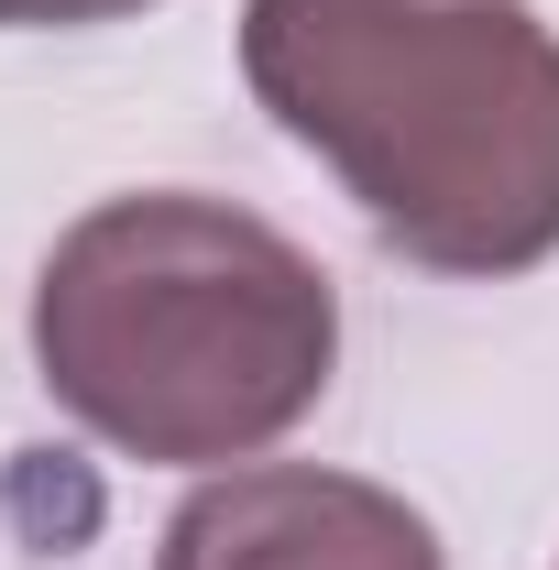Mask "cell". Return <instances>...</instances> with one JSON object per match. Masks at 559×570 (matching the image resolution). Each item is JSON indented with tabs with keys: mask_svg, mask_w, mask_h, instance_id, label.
<instances>
[{
	"mask_svg": "<svg viewBox=\"0 0 559 570\" xmlns=\"http://www.w3.org/2000/svg\"><path fill=\"white\" fill-rule=\"evenodd\" d=\"M154 570H450L428 515L362 472L253 461L176 504Z\"/></svg>",
	"mask_w": 559,
	"mask_h": 570,
	"instance_id": "3",
	"label": "cell"
},
{
	"mask_svg": "<svg viewBox=\"0 0 559 570\" xmlns=\"http://www.w3.org/2000/svg\"><path fill=\"white\" fill-rule=\"evenodd\" d=\"M45 395L133 461H253L330 395L341 296L231 198H99L33 275Z\"/></svg>",
	"mask_w": 559,
	"mask_h": 570,
	"instance_id": "2",
	"label": "cell"
},
{
	"mask_svg": "<svg viewBox=\"0 0 559 570\" xmlns=\"http://www.w3.org/2000/svg\"><path fill=\"white\" fill-rule=\"evenodd\" d=\"M242 77L428 275L559 253V33L538 0H253Z\"/></svg>",
	"mask_w": 559,
	"mask_h": 570,
	"instance_id": "1",
	"label": "cell"
},
{
	"mask_svg": "<svg viewBox=\"0 0 559 570\" xmlns=\"http://www.w3.org/2000/svg\"><path fill=\"white\" fill-rule=\"evenodd\" d=\"M143 0H0V22H121Z\"/></svg>",
	"mask_w": 559,
	"mask_h": 570,
	"instance_id": "4",
	"label": "cell"
}]
</instances>
